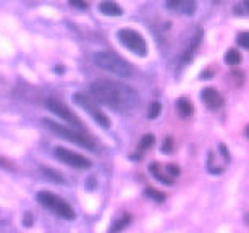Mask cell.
Returning <instances> with one entry per match:
<instances>
[{
	"label": "cell",
	"mask_w": 249,
	"mask_h": 233,
	"mask_svg": "<svg viewBox=\"0 0 249 233\" xmlns=\"http://www.w3.org/2000/svg\"><path fill=\"white\" fill-rule=\"evenodd\" d=\"M92 97L104 106L118 112L133 110L139 104V96L128 84L113 79H97L89 88Z\"/></svg>",
	"instance_id": "obj_1"
},
{
	"label": "cell",
	"mask_w": 249,
	"mask_h": 233,
	"mask_svg": "<svg viewBox=\"0 0 249 233\" xmlns=\"http://www.w3.org/2000/svg\"><path fill=\"white\" fill-rule=\"evenodd\" d=\"M94 63L101 68V70L110 73V75L120 76V78H129L133 75L131 65L122 58L118 54L112 51H101L94 54Z\"/></svg>",
	"instance_id": "obj_2"
},
{
	"label": "cell",
	"mask_w": 249,
	"mask_h": 233,
	"mask_svg": "<svg viewBox=\"0 0 249 233\" xmlns=\"http://www.w3.org/2000/svg\"><path fill=\"white\" fill-rule=\"evenodd\" d=\"M37 201H39V204H42L46 209H49L55 215L62 217V219H65V220H73L74 217H76L73 207L52 191H39L37 193Z\"/></svg>",
	"instance_id": "obj_3"
},
{
	"label": "cell",
	"mask_w": 249,
	"mask_h": 233,
	"mask_svg": "<svg viewBox=\"0 0 249 233\" xmlns=\"http://www.w3.org/2000/svg\"><path fill=\"white\" fill-rule=\"evenodd\" d=\"M44 125H46L53 135L60 136V138H63V140L71 141V143H74V144H78L79 147H84V149H94L92 140L84 135L81 130L63 126V125H60V123H55L53 120H44Z\"/></svg>",
	"instance_id": "obj_4"
},
{
	"label": "cell",
	"mask_w": 249,
	"mask_h": 233,
	"mask_svg": "<svg viewBox=\"0 0 249 233\" xmlns=\"http://www.w3.org/2000/svg\"><path fill=\"white\" fill-rule=\"evenodd\" d=\"M118 39H120V42L123 46L129 49L133 54H136L139 57H146V54H147L146 41H144V37L139 33L134 31V29H129V28L120 29V31H118Z\"/></svg>",
	"instance_id": "obj_5"
},
{
	"label": "cell",
	"mask_w": 249,
	"mask_h": 233,
	"mask_svg": "<svg viewBox=\"0 0 249 233\" xmlns=\"http://www.w3.org/2000/svg\"><path fill=\"white\" fill-rule=\"evenodd\" d=\"M73 101H74V104H78L81 108H84V110H86L89 115L92 117L94 122H97L99 125L104 126V128H110V120H108V117L101 110V108H99L97 104H94L91 99L86 96V94H81V92L74 94Z\"/></svg>",
	"instance_id": "obj_6"
},
{
	"label": "cell",
	"mask_w": 249,
	"mask_h": 233,
	"mask_svg": "<svg viewBox=\"0 0 249 233\" xmlns=\"http://www.w3.org/2000/svg\"><path fill=\"white\" fill-rule=\"evenodd\" d=\"M53 154H55V157L60 162L67 163V165L73 167V168H78V170H86V168H91V165H92V162L89 161L88 157H84L79 154V152H74V151L67 149V147H62V146L55 147Z\"/></svg>",
	"instance_id": "obj_7"
},
{
	"label": "cell",
	"mask_w": 249,
	"mask_h": 233,
	"mask_svg": "<svg viewBox=\"0 0 249 233\" xmlns=\"http://www.w3.org/2000/svg\"><path fill=\"white\" fill-rule=\"evenodd\" d=\"M46 106H47L49 110L53 112L55 115H58V117L62 118V120L70 123V125H71V128H76V130H83L81 120H79V118L74 115V113L70 110V108L65 106V104H62L60 101H57V99H47Z\"/></svg>",
	"instance_id": "obj_8"
},
{
	"label": "cell",
	"mask_w": 249,
	"mask_h": 233,
	"mask_svg": "<svg viewBox=\"0 0 249 233\" xmlns=\"http://www.w3.org/2000/svg\"><path fill=\"white\" fill-rule=\"evenodd\" d=\"M165 5L172 12L188 15V17H191L196 12V0H167Z\"/></svg>",
	"instance_id": "obj_9"
},
{
	"label": "cell",
	"mask_w": 249,
	"mask_h": 233,
	"mask_svg": "<svg viewBox=\"0 0 249 233\" xmlns=\"http://www.w3.org/2000/svg\"><path fill=\"white\" fill-rule=\"evenodd\" d=\"M201 99L209 108H218V107H222V104H223V97L218 94L217 89H213V88L204 89L201 94Z\"/></svg>",
	"instance_id": "obj_10"
},
{
	"label": "cell",
	"mask_w": 249,
	"mask_h": 233,
	"mask_svg": "<svg viewBox=\"0 0 249 233\" xmlns=\"http://www.w3.org/2000/svg\"><path fill=\"white\" fill-rule=\"evenodd\" d=\"M99 10H101V13L106 15V17H122L123 15L122 7L113 2V0H102V2L99 3Z\"/></svg>",
	"instance_id": "obj_11"
},
{
	"label": "cell",
	"mask_w": 249,
	"mask_h": 233,
	"mask_svg": "<svg viewBox=\"0 0 249 233\" xmlns=\"http://www.w3.org/2000/svg\"><path fill=\"white\" fill-rule=\"evenodd\" d=\"M149 170H151L152 175L156 177L160 183H163V185H168V186L173 185V177L170 175V173H168L167 167L160 168V167H159V163H152V165L149 167Z\"/></svg>",
	"instance_id": "obj_12"
},
{
	"label": "cell",
	"mask_w": 249,
	"mask_h": 233,
	"mask_svg": "<svg viewBox=\"0 0 249 233\" xmlns=\"http://www.w3.org/2000/svg\"><path fill=\"white\" fill-rule=\"evenodd\" d=\"M201 37H202V33H201V31H197L196 36L193 37L191 44H189V47L186 49V52L183 54V58H181V62H183V63L189 62V60H191V58L194 57V54H196L197 47H199V42H201Z\"/></svg>",
	"instance_id": "obj_13"
},
{
	"label": "cell",
	"mask_w": 249,
	"mask_h": 233,
	"mask_svg": "<svg viewBox=\"0 0 249 233\" xmlns=\"http://www.w3.org/2000/svg\"><path fill=\"white\" fill-rule=\"evenodd\" d=\"M177 110H178V113H180V117L188 118L193 113L194 108H193L191 101H188V99L181 97V99H178V101H177Z\"/></svg>",
	"instance_id": "obj_14"
},
{
	"label": "cell",
	"mask_w": 249,
	"mask_h": 233,
	"mask_svg": "<svg viewBox=\"0 0 249 233\" xmlns=\"http://www.w3.org/2000/svg\"><path fill=\"white\" fill-rule=\"evenodd\" d=\"M129 222H131V215L129 214H124L122 217H118V219L113 222V225L110 227L108 233H120L122 230H124L129 225Z\"/></svg>",
	"instance_id": "obj_15"
},
{
	"label": "cell",
	"mask_w": 249,
	"mask_h": 233,
	"mask_svg": "<svg viewBox=\"0 0 249 233\" xmlns=\"http://www.w3.org/2000/svg\"><path fill=\"white\" fill-rule=\"evenodd\" d=\"M225 62L228 63V65H238V63L241 62V55L240 52H236L235 49H231V51L227 52L225 55Z\"/></svg>",
	"instance_id": "obj_16"
},
{
	"label": "cell",
	"mask_w": 249,
	"mask_h": 233,
	"mask_svg": "<svg viewBox=\"0 0 249 233\" xmlns=\"http://www.w3.org/2000/svg\"><path fill=\"white\" fill-rule=\"evenodd\" d=\"M146 195H147V197H151V199L157 201V202H162L163 199H165V195L160 191H157V190H154V188H147Z\"/></svg>",
	"instance_id": "obj_17"
},
{
	"label": "cell",
	"mask_w": 249,
	"mask_h": 233,
	"mask_svg": "<svg viewBox=\"0 0 249 233\" xmlns=\"http://www.w3.org/2000/svg\"><path fill=\"white\" fill-rule=\"evenodd\" d=\"M154 141H156V138H154V135H144L141 138V149H149V147H152Z\"/></svg>",
	"instance_id": "obj_18"
},
{
	"label": "cell",
	"mask_w": 249,
	"mask_h": 233,
	"mask_svg": "<svg viewBox=\"0 0 249 233\" xmlns=\"http://www.w3.org/2000/svg\"><path fill=\"white\" fill-rule=\"evenodd\" d=\"M162 110V106H160V102H152L151 104V107H149V118H157L159 117V113H160Z\"/></svg>",
	"instance_id": "obj_19"
},
{
	"label": "cell",
	"mask_w": 249,
	"mask_h": 233,
	"mask_svg": "<svg viewBox=\"0 0 249 233\" xmlns=\"http://www.w3.org/2000/svg\"><path fill=\"white\" fill-rule=\"evenodd\" d=\"M238 44H240L241 47L249 49V33H241L240 36H238Z\"/></svg>",
	"instance_id": "obj_20"
},
{
	"label": "cell",
	"mask_w": 249,
	"mask_h": 233,
	"mask_svg": "<svg viewBox=\"0 0 249 233\" xmlns=\"http://www.w3.org/2000/svg\"><path fill=\"white\" fill-rule=\"evenodd\" d=\"M70 3H71L73 7H78V8H88L86 0H70Z\"/></svg>",
	"instance_id": "obj_21"
},
{
	"label": "cell",
	"mask_w": 249,
	"mask_h": 233,
	"mask_svg": "<svg viewBox=\"0 0 249 233\" xmlns=\"http://www.w3.org/2000/svg\"><path fill=\"white\" fill-rule=\"evenodd\" d=\"M241 8V12L243 13H248L249 15V0H243V2L238 5V7L235 10H240Z\"/></svg>",
	"instance_id": "obj_22"
},
{
	"label": "cell",
	"mask_w": 249,
	"mask_h": 233,
	"mask_svg": "<svg viewBox=\"0 0 249 233\" xmlns=\"http://www.w3.org/2000/svg\"><path fill=\"white\" fill-rule=\"evenodd\" d=\"M172 149V140L168 138L167 140V144H165V147H162V151H170Z\"/></svg>",
	"instance_id": "obj_23"
},
{
	"label": "cell",
	"mask_w": 249,
	"mask_h": 233,
	"mask_svg": "<svg viewBox=\"0 0 249 233\" xmlns=\"http://www.w3.org/2000/svg\"><path fill=\"white\" fill-rule=\"evenodd\" d=\"M0 167H10V162L3 161V159H0Z\"/></svg>",
	"instance_id": "obj_24"
}]
</instances>
